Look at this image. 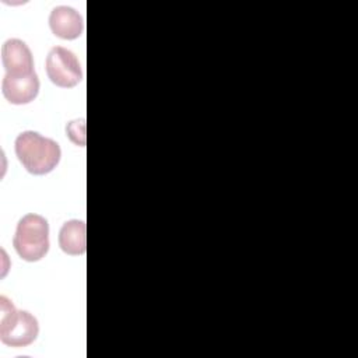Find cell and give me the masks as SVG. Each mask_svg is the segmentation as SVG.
I'll use <instances>...</instances> for the list:
<instances>
[{"mask_svg": "<svg viewBox=\"0 0 358 358\" xmlns=\"http://www.w3.org/2000/svg\"><path fill=\"white\" fill-rule=\"evenodd\" d=\"M45 67L49 80L62 88H71L83 78L78 59L71 50L62 46H55L50 49Z\"/></svg>", "mask_w": 358, "mask_h": 358, "instance_id": "obj_4", "label": "cell"}, {"mask_svg": "<svg viewBox=\"0 0 358 358\" xmlns=\"http://www.w3.org/2000/svg\"><path fill=\"white\" fill-rule=\"evenodd\" d=\"M59 246L64 253L71 256L85 253V222L80 220H70L64 222L59 232Z\"/></svg>", "mask_w": 358, "mask_h": 358, "instance_id": "obj_8", "label": "cell"}, {"mask_svg": "<svg viewBox=\"0 0 358 358\" xmlns=\"http://www.w3.org/2000/svg\"><path fill=\"white\" fill-rule=\"evenodd\" d=\"M49 27L52 32L62 39H76L83 32V18L73 7H55L49 15Z\"/></svg>", "mask_w": 358, "mask_h": 358, "instance_id": "obj_7", "label": "cell"}, {"mask_svg": "<svg viewBox=\"0 0 358 358\" xmlns=\"http://www.w3.org/2000/svg\"><path fill=\"white\" fill-rule=\"evenodd\" d=\"M1 92L10 103H29L36 98L39 92V78L35 71L25 76L6 74L1 81Z\"/></svg>", "mask_w": 358, "mask_h": 358, "instance_id": "obj_5", "label": "cell"}, {"mask_svg": "<svg viewBox=\"0 0 358 358\" xmlns=\"http://www.w3.org/2000/svg\"><path fill=\"white\" fill-rule=\"evenodd\" d=\"M0 340L10 347H27L39 333L38 320L27 310H18L6 296L0 298Z\"/></svg>", "mask_w": 358, "mask_h": 358, "instance_id": "obj_3", "label": "cell"}, {"mask_svg": "<svg viewBox=\"0 0 358 358\" xmlns=\"http://www.w3.org/2000/svg\"><path fill=\"white\" fill-rule=\"evenodd\" d=\"M17 255L27 262H38L49 250V224L45 217L29 213L18 224L13 238Z\"/></svg>", "mask_w": 358, "mask_h": 358, "instance_id": "obj_2", "label": "cell"}, {"mask_svg": "<svg viewBox=\"0 0 358 358\" xmlns=\"http://www.w3.org/2000/svg\"><path fill=\"white\" fill-rule=\"evenodd\" d=\"M15 155L22 166L32 175L52 172L62 157L59 144L36 131H22L15 138Z\"/></svg>", "mask_w": 358, "mask_h": 358, "instance_id": "obj_1", "label": "cell"}, {"mask_svg": "<svg viewBox=\"0 0 358 358\" xmlns=\"http://www.w3.org/2000/svg\"><path fill=\"white\" fill-rule=\"evenodd\" d=\"M1 62L8 76H25L34 73L32 53L21 39H8L1 48Z\"/></svg>", "mask_w": 358, "mask_h": 358, "instance_id": "obj_6", "label": "cell"}]
</instances>
